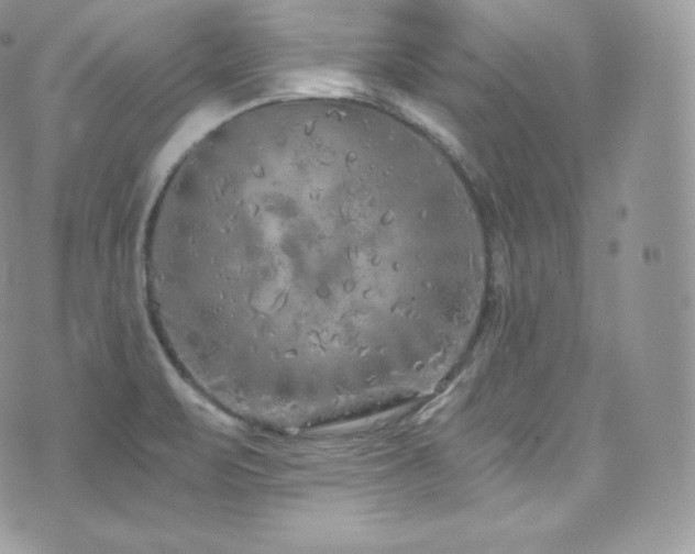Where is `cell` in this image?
Returning <instances> with one entry per match:
<instances>
[{
  "label": "cell",
  "instance_id": "1",
  "mask_svg": "<svg viewBox=\"0 0 695 554\" xmlns=\"http://www.w3.org/2000/svg\"><path fill=\"white\" fill-rule=\"evenodd\" d=\"M385 138L286 100L247 109L177 163L143 277L177 364L274 424L363 401L433 345L435 268L415 255Z\"/></svg>",
  "mask_w": 695,
  "mask_h": 554
}]
</instances>
